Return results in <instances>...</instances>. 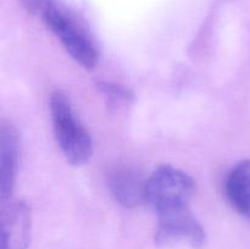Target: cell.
Wrapping results in <instances>:
<instances>
[{
    "label": "cell",
    "instance_id": "1",
    "mask_svg": "<svg viewBox=\"0 0 250 249\" xmlns=\"http://www.w3.org/2000/svg\"><path fill=\"white\" fill-rule=\"evenodd\" d=\"M51 122L56 142L66 160L75 166L87 164L93 155L90 134L73 111L67 95L56 90L49 99Z\"/></svg>",
    "mask_w": 250,
    "mask_h": 249
},
{
    "label": "cell",
    "instance_id": "2",
    "mask_svg": "<svg viewBox=\"0 0 250 249\" xmlns=\"http://www.w3.org/2000/svg\"><path fill=\"white\" fill-rule=\"evenodd\" d=\"M41 16L72 59L84 68L95 67L99 60V51L94 41L76 20L51 1L46 2Z\"/></svg>",
    "mask_w": 250,
    "mask_h": 249
},
{
    "label": "cell",
    "instance_id": "3",
    "mask_svg": "<svg viewBox=\"0 0 250 249\" xmlns=\"http://www.w3.org/2000/svg\"><path fill=\"white\" fill-rule=\"evenodd\" d=\"M194 190V181L189 175L171 165H161L146 178V203L156 214L189 207Z\"/></svg>",
    "mask_w": 250,
    "mask_h": 249
},
{
    "label": "cell",
    "instance_id": "4",
    "mask_svg": "<svg viewBox=\"0 0 250 249\" xmlns=\"http://www.w3.org/2000/svg\"><path fill=\"white\" fill-rule=\"evenodd\" d=\"M155 243L158 246L186 243L193 248H202L207 243V234L190 207L176 208L158 214Z\"/></svg>",
    "mask_w": 250,
    "mask_h": 249
},
{
    "label": "cell",
    "instance_id": "5",
    "mask_svg": "<svg viewBox=\"0 0 250 249\" xmlns=\"http://www.w3.org/2000/svg\"><path fill=\"white\" fill-rule=\"evenodd\" d=\"M21 139L17 127L2 120L0 126V197L5 203L11 199L19 173Z\"/></svg>",
    "mask_w": 250,
    "mask_h": 249
},
{
    "label": "cell",
    "instance_id": "6",
    "mask_svg": "<svg viewBox=\"0 0 250 249\" xmlns=\"http://www.w3.org/2000/svg\"><path fill=\"white\" fill-rule=\"evenodd\" d=\"M32 210L23 200L2 203V249H27L31 239Z\"/></svg>",
    "mask_w": 250,
    "mask_h": 249
},
{
    "label": "cell",
    "instance_id": "7",
    "mask_svg": "<svg viewBox=\"0 0 250 249\" xmlns=\"http://www.w3.org/2000/svg\"><path fill=\"white\" fill-rule=\"evenodd\" d=\"M146 178L132 166L116 165L106 172V186L112 198L125 208L146 203Z\"/></svg>",
    "mask_w": 250,
    "mask_h": 249
},
{
    "label": "cell",
    "instance_id": "8",
    "mask_svg": "<svg viewBox=\"0 0 250 249\" xmlns=\"http://www.w3.org/2000/svg\"><path fill=\"white\" fill-rule=\"evenodd\" d=\"M227 200L234 210L250 221V159L237 163L225 183Z\"/></svg>",
    "mask_w": 250,
    "mask_h": 249
},
{
    "label": "cell",
    "instance_id": "9",
    "mask_svg": "<svg viewBox=\"0 0 250 249\" xmlns=\"http://www.w3.org/2000/svg\"><path fill=\"white\" fill-rule=\"evenodd\" d=\"M99 89L106 97L107 103L111 106H125V105L129 104L132 99L131 93L126 88L122 87L121 84H117V83L102 82L99 83Z\"/></svg>",
    "mask_w": 250,
    "mask_h": 249
}]
</instances>
